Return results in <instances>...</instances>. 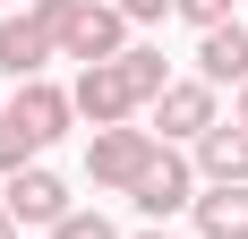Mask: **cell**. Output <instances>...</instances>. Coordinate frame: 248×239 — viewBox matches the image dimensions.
<instances>
[{
  "instance_id": "6da1fadb",
  "label": "cell",
  "mask_w": 248,
  "mask_h": 239,
  "mask_svg": "<svg viewBox=\"0 0 248 239\" xmlns=\"http://www.w3.org/2000/svg\"><path fill=\"white\" fill-rule=\"evenodd\" d=\"M163 51H120V60H103V69H77V86H69V103L94 128H120L128 111H146V103H163Z\"/></svg>"
},
{
  "instance_id": "7a4b0ae2",
  "label": "cell",
  "mask_w": 248,
  "mask_h": 239,
  "mask_svg": "<svg viewBox=\"0 0 248 239\" xmlns=\"http://www.w3.org/2000/svg\"><path fill=\"white\" fill-rule=\"evenodd\" d=\"M154 154H163L154 128H128V120H120V128H94V145H86V179H94V188H137Z\"/></svg>"
},
{
  "instance_id": "3957f363",
  "label": "cell",
  "mask_w": 248,
  "mask_h": 239,
  "mask_svg": "<svg viewBox=\"0 0 248 239\" xmlns=\"http://www.w3.org/2000/svg\"><path fill=\"white\" fill-rule=\"evenodd\" d=\"M128 205H137V214H146V222H171L180 205H197V163H188V154H171V145H163V154H154V163H146V179L128 188Z\"/></svg>"
},
{
  "instance_id": "277c9868",
  "label": "cell",
  "mask_w": 248,
  "mask_h": 239,
  "mask_svg": "<svg viewBox=\"0 0 248 239\" xmlns=\"http://www.w3.org/2000/svg\"><path fill=\"white\" fill-rule=\"evenodd\" d=\"M0 214L17 222H34V231H60V222H69V188H60V179H51V171H17V179H9V188H0Z\"/></svg>"
},
{
  "instance_id": "5b68a950",
  "label": "cell",
  "mask_w": 248,
  "mask_h": 239,
  "mask_svg": "<svg viewBox=\"0 0 248 239\" xmlns=\"http://www.w3.org/2000/svg\"><path fill=\"white\" fill-rule=\"evenodd\" d=\"M120 34H128V17H120V9H111V0H86V9H77V26L60 34V60L103 69V60H120Z\"/></svg>"
},
{
  "instance_id": "8992f818",
  "label": "cell",
  "mask_w": 248,
  "mask_h": 239,
  "mask_svg": "<svg viewBox=\"0 0 248 239\" xmlns=\"http://www.w3.org/2000/svg\"><path fill=\"white\" fill-rule=\"evenodd\" d=\"M9 120H17L34 145H51V137H69V120H77V103L60 94V86H43V77H26L17 86V103H9Z\"/></svg>"
},
{
  "instance_id": "52a82bcc",
  "label": "cell",
  "mask_w": 248,
  "mask_h": 239,
  "mask_svg": "<svg viewBox=\"0 0 248 239\" xmlns=\"http://www.w3.org/2000/svg\"><path fill=\"white\" fill-rule=\"evenodd\" d=\"M154 128H163V137H205V128H214V86H205V77H180V86H163V103H154Z\"/></svg>"
},
{
  "instance_id": "ba28073f",
  "label": "cell",
  "mask_w": 248,
  "mask_h": 239,
  "mask_svg": "<svg viewBox=\"0 0 248 239\" xmlns=\"http://www.w3.org/2000/svg\"><path fill=\"white\" fill-rule=\"evenodd\" d=\"M197 171L214 179V188H248V128L240 120H231V128L214 120V128L197 137Z\"/></svg>"
},
{
  "instance_id": "9c48e42d",
  "label": "cell",
  "mask_w": 248,
  "mask_h": 239,
  "mask_svg": "<svg viewBox=\"0 0 248 239\" xmlns=\"http://www.w3.org/2000/svg\"><path fill=\"white\" fill-rule=\"evenodd\" d=\"M51 51H60V43H51V34H43V26H34V17H0V69L17 77V86H26V77H34V69H43Z\"/></svg>"
},
{
  "instance_id": "30bf717a",
  "label": "cell",
  "mask_w": 248,
  "mask_h": 239,
  "mask_svg": "<svg viewBox=\"0 0 248 239\" xmlns=\"http://www.w3.org/2000/svg\"><path fill=\"white\" fill-rule=\"evenodd\" d=\"M197 69L205 86H248V26H214L197 43Z\"/></svg>"
},
{
  "instance_id": "8fae6325",
  "label": "cell",
  "mask_w": 248,
  "mask_h": 239,
  "mask_svg": "<svg viewBox=\"0 0 248 239\" xmlns=\"http://www.w3.org/2000/svg\"><path fill=\"white\" fill-rule=\"evenodd\" d=\"M197 231L205 239H248V188H205L197 196Z\"/></svg>"
},
{
  "instance_id": "7c38bea8",
  "label": "cell",
  "mask_w": 248,
  "mask_h": 239,
  "mask_svg": "<svg viewBox=\"0 0 248 239\" xmlns=\"http://www.w3.org/2000/svg\"><path fill=\"white\" fill-rule=\"evenodd\" d=\"M26 154H43V145L26 137V128H17V120H9V111H0V171L17 179V171H26Z\"/></svg>"
},
{
  "instance_id": "4fadbf2b",
  "label": "cell",
  "mask_w": 248,
  "mask_h": 239,
  "mask_svg": "<svg viewBox=\"0 0 248 239\" xmlns=\"http://www.w3.org/2000/svg\"><path fill=\"white\" fill-rule=\"evenodd\" d=\"M77 9H86V0H34L26 17H34V26H43V34H51V43H60V34H69V26H77Z\"/></svg>"
},
{
  "instance_id": "5bb4252c",
  "label": "cell",
  "mask_w": 248,
  "mask_h": 239,
  "mask_svg": "<svg viewBox=\"0 0 248 239\" xmlns=\"http://www.w3.org/2000/svg\"><path fill=\"white\" fill-rule=\"evenodd\" d=\"M180 17L188 26H205V34H214V26H231V0H171Z\"/></svg>"
},
{
  "instance_id": "9a60e30c",
  "label": "cell",
  "mask_w": 248,
  "mask_h": 239,
  "mask_svg": "<svg viewBox=\"0 0 248 239\" xmlns=\"http://www.w3.org/2000/svg\"><path fill=\"white\" fill-rule=\"evenodd\" d=\"M51 239H120V231H111V222H103V214H69V222H60V231H51Z\"/></svg>"
},
{
  "instance_id": "2e32d148",
  "label": "cell",
  "mask_w": 248,
  "mask_h": 239,
  "mask_svg": "<svg viewBox=\"0 0 248 239\" xmlns=\"http://www.w3.org/2000/svg\"><path fill=\"white\" fill-rule=\"evenodd\" d=\"M111 9H120L128 26H146V17H163V9H171V0H111Z\"/></svg>"
},
{
  "instance_id": "e0dca14e",
  "label": "cell",
  "mask_w": 248,
  "mask_h": 239,
  "mask_svg": "<svg viewBox=\"0 0 248 239\" xmlns=\"http://www.w3.org/2000/svg\"><path fill=\"white\" fill-rule=\"evenodd\" d=\"M0 239H17V222H9V214H0Z\"/></svg>"
},
{
  "instance_id": "ac0fdd59",
  "label": "cell",
  "mask_w": 248,
  "mask_h": 239,
  "mask_svg": "<svg viewBox=\"0 0 248 239\" xmlns=\"http://www.w3.org/2000/svg\"><path fill=\"white\" fill-rule=\"evenodd\" d=\"M240 128H248V86H240Z\"/></svg>"
},
{
  "instance_id": "d6986e66",
  "label": "cell",
  "mask_w": 248,
  "mask_h": 239,
  "mask_svg": "<svg viewBox=\"0 0 248 239\" xmlns=\"http://www.w3.org/2000/svg\"><path fill=\"white\" fill-rule=\"evenodd\" d=\"M137 239H171V231H137Z\"/></svg>"
}]
</instances>
